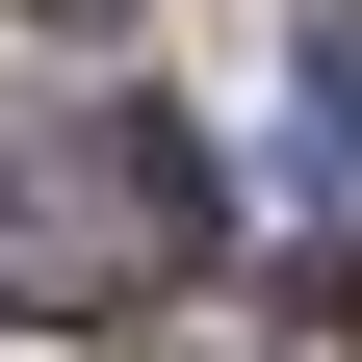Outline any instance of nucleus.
I'll return each instance as SVG.
<instances>
[{
  "label": "nucleus",
  "instance_id": "nucleus-2",
  "mask_svg": "<svg viewBox=\"0 0 362 362\" xmlns=\"http://www.w3.org/2000/svg\"><path fill=\"white\" fill-rule=\"evenodd\" d=\"M285 156H310V207L362 233V26H310V52H285Z\"/></svg>",
  "mask_w": 362,
  "mask_h": 362
},
{
  "label": "nucleus",
  "instance_id": "nucleus-1",
  "mask_svg": "<svg viewBox=\"0 0 362 362\" xmlns=\"http://www.w3.org/2000/svg\"><path fill=\"white\" fill-rule=\"evenodd\" d=\"M207 285V156L104 78H0V310L26 337H104V310Z\"/></svg>",
  "mask_w": 362,
  "mask_h": 362
}]
</instances>
